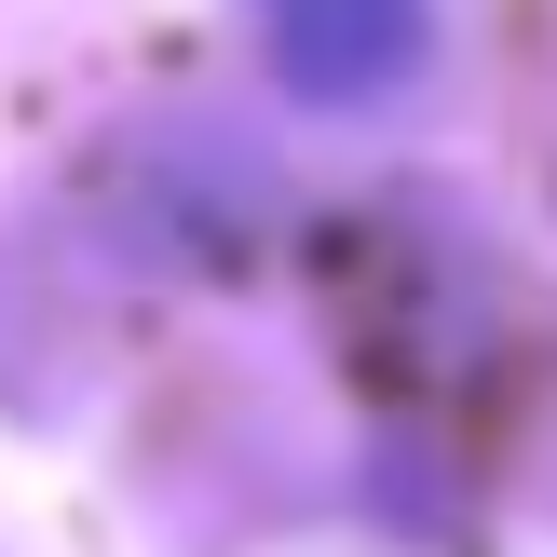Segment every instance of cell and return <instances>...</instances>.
I'll return each mask as SVG.
<instances>
[{
	"mask_svg": "<svg viewBox=\"0 0 557 557\" xmlns=\"http://www.w3.org/2000/svg\"><path fill=\"white\" fill-rule=\"evenodd\" d=\"M259 14H272L286 82H313V96H368L422 54V0H259Z\"/></svg>",
	"mask_w": 557,
	"mask_h": 557,
	"instance_id": "1",
	"label": "cell"
}]
</instances>
